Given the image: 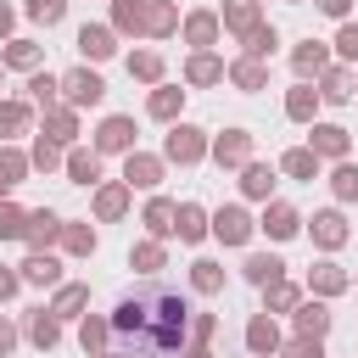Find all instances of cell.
<instances>
[{
  "label": "cell",
  "mask_w": 358,
  "mask_h": 358,
  "mask_svg": "<svg viewBox=\"0 0 358 358\" xmlns=\"http://www.w3.org/2000/svg\"><path fill=\"white\" fill-rule=\"evenodd\" d=\"M106 324H112V341L123 358H179V347L190 336V302L179 285L145 280L112 308Z\"/></svg>",
  "instance_id": "cell-1"
},
{
  "label": "cell",
  "mask_w": 358,
  "mask_h": 358,
  "mask_svg": "<svg viewBox=\"0 0 358 358\" xmlns=\"http://www.w3.org/2000/svg\"><path fill=\"white\" fill-rule=\"evenodd\" d=\"M62 95H67L73 106H95V101L106 95V84H101V78H95L90 67H73V73L62 78Z\"/></svg>",
  "instance_id": "cell-2"
},
{
  "label": "cell",
  "mask_w": 358,
  "mask_h": 358,
  "mask_svg": "<svg viewBox=\"0 0 358 358\" xmlns=\"http://www.w3.org/2000/svg\"><path fill=\"white\" fill-rule=\"evenodd\" d=\"M201 151H207V140H201V129H190V123H179V129L168 134V162H201Z\"/></svg>",
  "instance_id": "cell-3"
},
{
  "label": "cell",
  "mask_w": 358,
  "mask_h": 358,
  "mask_svg": "<svg viewBox=\"0 0 358 358\" xmlns=\"http://www.w3.org/2000/svg\"><path fill=\"white\" fill-rule=\"evenodd\" d=\"M62 235V218L50 213V207H39V213H28V224H22V241L34 246V252H45L50 241Z\"/></svg>",
  "instance_id": "cell-4"
},
{
  "label": "cell",
  "mask_w": 358,
  "mask_h": 358,
  "mask_svg": "<svg viewBox=\"0 0 358 358\" xmlns=\"http://www.w3.org/2000/svg\"><path fill=\"white\" fill-rule=\"evenodd\" d=\"M213 157H218L224 168H235V162H246V157H252V134H246V129H224V134L213 140Z\"/></svg>",
  "instance_id": "cell-5"
},
{
  "label": "cell",
  "mask_w": 358,
  "mask_h": 358,
  "mask_svg": "<svg viewBox=\"0 0 358 358\" xmlns=\"http://www.w3.org/2000/svg\"><path fill=\"white\" fill-rule=\"evenodd\" d=\"M213 235H218L224 246H241V241L252 235V218H246L241 207H218V218H213Z\"/></svg>",
  "instance_id": "cell-6"
},
{
  "label": "cell",
  "mask_w": 358,
  "mask_h": 358,
  "mask_svg": "<svg viewBox=\"0 0 358 358\" xmlns=\"http://www.w3.org/2000/svg\"><path fill=\"white\" fill-rule=\"evenodd\" d=\"M134 145V117H106L95 134V151H129Z\"/></svg>",
  "instance_id": "cell-7"
},
{
  "label": "cell",
  "mask_w": 358,
  "mask_h": 358,
  "mask_svg": "<svg viewBox=\"0 0 358 358\" xmlns=\"http://www.w3.org/2000/svg\"><path fill=\"white\" fill-rule=\"evenodd\" d=\"M313 145V157H347V129H336V123H313V134H308Z\"/></svg>",
  "instance_id": "cell-8"
},
{
  "label": "cell",
  "mask_w": 358,
  "mask_h": 358,
  "mask_svg": "<svg viewBox=\"0 0 358 358\" xmlns=\"http://www.w3.org/2000/svg\"><path fill=\"white\" fill-rule=\"evenodd\" d=\"M162 179V162L157 157H140V151H129V162H123V185H140V190H151Z\"/></svg>",
  "instance_id": "cell-9"
},
{
  "label": "cell",
  "mask_w": 358,
  "mask_h": 358,
  "mask_svg": "<svg viewBox=\"0 0 358 358\" xmlns=\"http://www.w3.org/2000/svg\"><path fill=\"white\" fill-rule=\"evenodd\" d=\"M263 229H268L274 241H291V235L302 229V218H296V207H285V201H268V213H263Z\"/></svg>",
  "instance_id": "cell-10"
},
{
  "label": "cell",
  "mask_w": 358,
  "mask_h": 358,
  "mask_svg": "<svg viewBox=\"0 0 358 358\" xmlns=\"http://www.w3.org/2000/svg\"><path fill=\"white\" fill-rule=\"evenodd\" d=\"M246 347H252L257 358H263V352H268V358L280 352V330H274V319H268V313H257V319L246 324Z\"/></svg>",
  "instance_id": "cell-11"
},
{
  "label": "cell",
  "mask_w": 358,
  "mask_h": 358,
  "mask_svg": "<svg viewBox=\"0 0 358 358\" xmlns=\"http://www.w3.org/2000/svg\"><path fill=\"white\" fill-rule=\"evenodd\" d=\"M78 50H84L90 62H106V56L117 50V45H112V28H90V22H84V28H78Z\"/></svg>",
  "instance_id": "cell-12"
},
{
  "label": "cell",
  "mask_w": 358,
  "mask_h": 358,
  "mask_svg": "<svg viewBox=\"0 0 358 358\" xmlns=\"http://www.w3.org/2000/svg\"><path fill=\"white\" fill-rule=\"evenodd\" d=\"M173 229H179V241H201L207 235V213L196 201H185V207H173Z\"/></svg>",
  "instance_id": "cell-13"
},
{
  "label": "cell",
  "mask_w": 358,
  "mask_h": 358,
  "mask_svg": "<svg viewBox=\"0 0 358 358\" xmlns=\"http://www.w3.org/2000/svg\"><path fill=\"white\" fill-rule=\"evenodd\" d=\"M22 280H28V285H56V280H62V263H56L50 252H34V257L22 263Z\"/></svg>",
  "instance_id": "cell-14"
},
{
  "label": "cell",
  "mask_w": 358,
  "mask_h": 358,
  "mask_svg": "<svg viewBox=\"0 0 358 358\" xmlns=\"http://www.w3.org/2000/svg\"><path fill=\"white\" fill-rule=\"evenodd\" d=\"M78 134V123H73V112H62V106H45V140H56V145H67Z\"/></svg>",
  "instance_id": "cell-15"
},
{
  "label": "cell",
  "mask_w": 358,
  "mask_h": 358,
  "mask_svg": "<svg viewBox=\"0 0 358 358\" xmlns=\"http://www.w3.org/2000/svg\"><path fill=\"white\" fill-rule=\"evenodd\" d=\"M280 168H285L291 179H319V157H313L308 145H296V151H285V157H280Z\"/></svg>",
  "instance_id": "cell-16"
},
{
  "label": "cell",
  "mask_w": 358,
  "mask_h": 358,
  "mask_svg": "<svg viewBox=\"0 0 358 358\" xmlns=\"http://www.w3.org/2000/svg\"><path fill=\"white\" fill-rule=\"evenodd\" d=\"M313 241H319V246H341V241H347L341 213H313Z\"/></svg>",
  "instance_id": "cell-17"
},
{
  "label": "cell",
  "mask_w": 358,
  "mask_h": 358,
  "mask_svg": "<svg viewBox=\"0 0 358 358\" xmlns=\"http://www.w3.org/2000/svg\"><path fill=\"white\" fill-rule=\"evenodd\" d=\"M67 173H73L78 185H95V179H101V151H73V157H67Z\"/></svg>",
  "instance_id": "cell-18"
},
{
  "label": "cell",
  "mask_w": 358,
  "mask_h": 358,
  "mask_svg": "<svg viewBox=\"0 0 358 358\" xmlns=\"http://www.w3.org/2000/svg\"><path fill=\"white\" fill-rule=\"evenodd\" d=\"M280 274H285V263H280V257H263V252H257V257H246V280H252V285H274Z\"/></svg>",
  "instance_id": "cell-19"
},
{
  "label": "cell",
  "mask_w": 358,
  "mask_h": 358,
  "mask_svg": "<svg viewBox=\"0 0 358 358\" xmlns=\"http://www.w3.org/2000/svg\"><path fill=\"white\" fill-rule=\"evenodd\" d=\"M190 285H196L201 296H213V291H224V268L201 257V263H190Z\"/></svg>",
  "instance_id": "cell-20"
},
{
  "label": "cell",
  "mask_w": 358,
  "mask_h": 358,
  "mask_svg": "<svg viewBox=\"0 0 358 358\" xmlns=\"http://www.w3.org/2000/svg\"><path fill=\"white\" fill-rule=\"evenodd\" d=\"M28 336H34V347H45V352H50V347L62 341V324H56V313H34V319H28Z\"/></svg>",
  "instance_id": "cell-21"
},
{
  "label": "cell",
  "mask_w": 358,
  "mask_h": 358,
  "mask_svg": "<svg viewBox=\"0 0 358 358\" xmlns=\"http://www.w3.org/2000/svg\"><path fill=\"white\" fill-rule=\"evenodd\" d=\"M224 22H229L235 34H252V28H257V0H229V6H224Z\"/></svg>",
  "instance_id": "cell-22"
},
{
  "label": "cell",
  "mask_w": 358,
  "mask_h": 358,
  "mask_svg": "<svg viewBox=\"0 0 358 358\" xmlns=\"http://www.w3.org/2000/svg\"><path fill=\"white\" fill-rule=\"evenodd\" d=\"M185 39H190V45H213V39H218V17H213V11H196V17L185 22Z\"/></svg>",
  "instance_id": "cell-23"
},
{
  "label": "cell",
  "mask_w": 358,
  "mask_h": 358,
  "mask_svg": "<svg viewBox=\"0 0 358 358\" xmlns=\"http://www.w3.org/2000/svg\"><path fill=\"white\" fill-rule=\"evenodd\" d=\"M241 190H246V196H268V190H274V168H263V162H246V173H241Z\"/></svg>",
  "instance_id": "cell-24"
},
{
  "label": "cell",
  "mask_w": 358,
  "mask_h": 358,
  "mask_svg": "<svg viewBox=\"0 0 358 358\" xmlns=\"http://www.w3.org/2000/svg\"><path fill=\"white\" fill-rule=\"evenodd\" d=\"M324 330H330V313H324L319 302H308V308L296 313V336H313V341H319Z\"/></svg>",
  "instance_id": "cell-25"
},
{
  "label": "cell",
  "mask_w": 358,
  "mask_h": 358,
  "mask_svg": "<svg viewBox=\"0 0 358 358\" xmlns=\"http://www.w3.org/2000/svg\"><path fill=\"white\" fill-rule=\"evenodd\" d=\"M112 22H117L123 34H140V28H145V6H140V0H117V11H112Z\"/></svg>",
  "instance_id": "cell-26"
},
{
  "label": "cell",
  "mask_w": 358,
  "mask_h": 358,
  "mask_svg": "<svg viewBox=\"0 0 358 358\" xmlns=\"http://www.w3.org/2000/svg\"><path fill=\"white\" fill-rule=\"evenodd\" d=\"M296 73H302V78H313V73H324V45H319V39H308V45H296Z\"/></svg>",
  "instance_id": "cell-27"
},
{
  "label": "cell",
  "mask_w": 358,
  "mask_h": 358,
  "mask_svg": "<svg viewBox=\"0 0 358 358\" xmlns=\"http://www.w3.org/2000/svg\"><path fill=\"white\" fill-rule=\"evenodd\" d=\"M185 78H190V84H218V78H224V67H218V56H190Z\"/></svg>",
  "instance_id": "cell-28"
},
{
  "label": "cell",
  "mask_w": 358,
  "mask_h": 358,
  "mask_svg": "<svg viewBox=\"0 0 358 358\" xmlns=\"http://www.w3.org/2000/svg\"><path fill=\"white\" fill-rule=\"evenodd\" d=\"M123 207H129V185H106V190L95 196V213H101V218H117Z\"/></svg>",
  "instance_id": "cell-29"
},
{
  "label": "cell",
  "mask_w": 358,
  "mask_h": 358,
  "mask_svg": "<svg viewBox=\"0 0 358 358\" xmlns=\"http://www.w3.org/2000/svg\"><path fill=\"white\" fill-rule=\"evenodd\" d=\"M145 229H151V235H173V201L157 196V201L145 207Z\"/></svg>",
  "instance_id": "cell-30"
},
{
  "label": "cell",
  "mask_w": 358,
  "mask_h": 358,
  "mask_svg": "<svg viewBox=\"0 0 358 358\" xmlns=\"http://www.w3.org/2000/svg\"><path fill=\"white\" fill-rule=\"evenodd\" d=\"M78 341H84V352H101V347L112 341V324H106V319H84V324H78Z\"/></svg>",
  "instance_id": "cell-31"
},
{
  "label": "cell",
  "mask_w": 358,
  "mask_h": 358,
  "mask_svg": "<svg viewBox=\"0 0 358 358\" xmlns=\"http://www.w3.org/2000/svg\"><path fill=\"white\" fill-rule=\"evenodd\" d=\"M274 45H280V34H274V28H263V22L246 34V56H257V62H263V56H274Z\"/></svg>",
  "instance_id": "cell-32"
},
{
  "label": "cell",
  "mask_w": 358,
  "mask_h": 358,
  "mask_svg": "<svg viewBox=\"0 0 358 358\" xmlns=\"http://www.w3.org/2000/svg\"><path fill=\"white\" fill-rule=\"evenodd\" d=\"M6 67H39V45L34 39H11L6 45Z\"/></svg>",
  "instance_id": "cell-33"
},
{
  "label": "cell",
  "mask_w": 358,
  "mask_h": 358,
  "mask_svg": "<svg viewBox=\"0 0 358 358\" xmlns=\"http://www.w3.org/2000/svg\"><path fill=\"white\" fill-rule=\"evenodd\" d=\"M313 106H319V90H291V95H285V112H291L296 123H308Z\"/></svg>",
  "instance_id": "cell-34"
},
{
  "label": "cell",
  "mask_w": 358,
  "mask_h": 358,
  "mask_svg": "<svg viewBox=\"0 0 358 358\" xmlns=\"http://www.w3.org/2000/svg\"><path fill=\"white\" fill-rule=\"evenodd\" d=\"M84 302H90V291H84V285H62V296H56V308H50V313H56V319H73Z\"/></svg>",
  "instance_id": "cell-35"
},
{
  "label": "cell",
  "mask_w": 358,
  "mask_h": 358,
  "mask_svg": "<svg viewBox=\"0 0 358 358\" xmlns=\"http://www.w3.org/2000/svg\"><path fill=\"white\" fill-rule=\"evenodd\" d=\"M145 28H151V34H173V6H168V0H151V6H145Z\"/></svg>",
  "instance_id": "cell-36"
},
{
  "label": "cell",
  "mask_w": 358,
  "mask_h": 358,
  "mask_svg": "<svg viewBox=\"0 0 358 358\" xmlns=\"http://www.w3.org/2000/svg\"><path fill=\"white\" fill-rule=\"evenodd\" d=\"M263 78H268V73H263V62H257V56L235 62V84H241V90H263Z\"/></svg>",
  "instance_id": "cell-37"
},
{
  "label": "cell",
  "mask_w": 358,
  "mask_h": 358,
  "mask_svg": "<svg viewBox=\"0 0 358 358\" xmlns=\"http://www.w3.org/2000/svg\"><path fill=\"white\" fill-rule=\"evenodd\" d=\"M324 101H347L352 95V73L347 67H336V73H324V90H319Z\"/></svg>",
  "instance_id": "cell-38"
},
{
  "label": "cell",
  "mask_w": 358,
  "mask_h": 358,
  "mask_svg": "<svg viewBox=\"0 0 358 358\" xmlns=\"http://www.w3.org/2000/svg\"><path fill=\"white\" fill-rule=\"evenodd\" d=\"M179 106H185V90H157L151 95V117H179Z\"/></svg>",
  "instance_id": "cell-39"
},
{
  "label": "cell",
  "mask_w": 358,
  "mask_h": 358,
  "mask_svg": "<svg viewBox=\"0 0 358 358\" xmlns=\"http://www.w3.org/2000/svg\"><path fill=\"white\" fill-rule=\"evenodd\" d=\"M341 285H347V274H341L336 263H319V268H313V291H324V296H336Z\"/></svg>",
  "instance_id": "cell-40"
},
{
  "label": "cell",
  "mask_w": 358,
  "mask_h": 358,
  "mask_svg": "<svg viewBox=\"0 0 358 358\" xmlns=\"http://www.w3.org/2000/svg\"><path fill=\"white\" fill-rule=\"evenodd\" d=\"M22 129H28V106L22 101H6L0 106V134H22Z\"/></svg>",
  "instance_id": "cell-41"
},
{
  "label": "cell",
  "mask_w": 358,
  "mask_h": 358,
  "mask_svg": "<svg viewBox=\"0 0 358 358\" xmlns=\"http://www.w3.org/2000/svg\"><path fill=\"white\" fill-rule=\"evenodd\" d=\"M330 185H336L341 201H352V196H358V162H341V168L330 173Z\"/></svg>",
  "instance_id": "cell-42"
},
{
  "label": "cell",
  "mask_w": 358,
  "mask_h": 358,
  "mask_svg": "<svg viewBox=\"0 0 358 358\" xmlns=\"http://www.w3.org/2000/svg\"><path fill=\"white\" fill-rule=\"evenodd\" d=\"M28 17L50 28V22H62V17H67V0H28Z\"/></svg>",
  "instance_id": "cell-43"
},
{
  "label": "cell",
  "mask_w": 358,
  "mask_h": 358,
  "mask_svg": "<svg viewBox=\"0 0 358 358\" xmlns=\"http://www.w3.org/2000/svg\"><path fill=\"white\" fill-rule=\"evenodd\" d=\"M129 73L134 78H162V56L157 50H140V56H129Z\"/></svg>",
  "instance_id": "cell-44"
},
{
  "label": "cell",
  "mask_w": 358,
  "mask_h": 358,
  "mask_svg": "<svg viewBox=\"0 0 358 358\" xmlns=\"http://www.w3.org/2000/svg\"><path fill=\"white\" fill-rule=\"evenodd\" d=\"M28 162H34V168H45V173H50V168H56V162H62V145H56V140H45V134H39V140H34V157H28Z\"/></svg>",
  "instance_id": "cell-45"
},
{
  "label": "cell",
  "mask_w": 358,
  "mask_h": 358,
  "mask_svg": "<svg viewBox=\"0 0 358 358\" xmlns=\"http://www.w3.org/2000/svg\"><path fill=\"white\" fill-rule=\"evenodd\" d=\"M62 241H67V252H95V229H84V224H62Z\"/></svg>",
  "instance_id": "cell-46"
},
{
  "label": "cell",
  "mask_w": 358,
  "mask_h": 358,
  "mask_svg": "<svg viewBox=\"0 0 358 358\" xmlns=\"http://www.w3.org/2000/svg\"><path fill=\"white\" fill-rule=\"evenodd\" d=\"M28 173V157L22 151H0V185H17Z\"/></svg>",
  "instance_id": "cell-47"
},
{
  "label": "cell",
  "mask_w": 358,
  "mask_h": 358,
  "mask_svg": "<svg viewBox=\"0 0 358 358\" xmlns=\"http://www.w3.org/2000/svg\"><path fill=\"white\" fill-rule=\"evenodd\" d=\"M28 90H34V101H39V106H50V101H56V90H62V78H50V73H34V78H28Z\"/></svg>",
  "instance_id": "cell-48"
},
{
  "label": "cell",
  "mask_w": 358,
  "mask_h": 358,
  "mask_svg": "<svg viewBox=\"0 0 358 358\" xmlns=\"http://www.w3.org/2000/svg\"><path fill=\"white\" fill-rule=\"evenodd\" d=\"M22 224H28V213H22V207H0V241H17V235H22Z\"/></svg>",
  "instance_id": "cell-49"
},
{
  "label": "cell",
  "mask_w": 358,
  "mask_h": 358,
  "mask_svg": "<svg viewBox=\"0 0 358 358\" xmlns=\"http://www.w3.org/2000/svg\"><path fill=\"white\" fill-rule=\"evenodd\" d=\"M129 263H134V268H162V246H157V241H145V246H134V252H129Z\"/></svg>",
  "instance_id": "cell-50"
},
{
  "label": "cell",
  "mask_w": 358,
  "mask_h": 358,
  "mask_svg": "<svg viewBox=\"0 0 358 358\" xmlns=\"http://www.w3.org/2000/svg\"><path fill=\"white\" fill-rule=\"evenodd\" d=\"M268 308H274V313L296 308V285H280V280H274V285H268Z\"/></svg>",
  "instance_id": "cell-51"
},
{
  "label": "cell",
  "mask_w": 358,
  "mask_h": 358,
  "mask_svg": "<svg viewBox=\"0 0 358 358\" xmlns=\"http://www.w3.org/2000/svg\"><path fill=\"white\" fill-rule=\"evenodd\" d=\"M336 50H341L347 62H358V22H347V28L336 34Z\"/></svg>",
  "instance_id": "cell-52"
},
{
  "label": "cell",
  "mask_w": 358,
  "mask_h": 358,
  "mask_svg": "<svg viewBox=\"0 0 358 358\" xmlns=\"http://www.w3.org/2000/svg\"><path fill=\"white\" fill-rule=\"evenodd\" d=\"M285 358H319V341H313V336H296V341L285 347Z\"/></svg>",
  "instance_id": "cell-53"
},
{
  "label": "cell",
  "mask_w": 358,
  "mask_h": 358,
  "mask_svg": "<svg viewBox=\"0 0 358 358\" xmlns=\"http://www.w3.org/2000/svg\"><path fill=\"white\" fill-rule=\"evenodd\" d=\"M17 285H22V274H11V268H0V296H11Z\"/></svg>",
  "instance_id": "cell-54"
},
{
  "label": "cell",
  "mask_w": 358,
  "mask_h": 358,
  "mask_svg": "<svg viewBox=\"0 0 358 358\" xmlns=\"http://www.w3.org/2000/svg\"><path fill=\"white\" fill-rule=\"evenodd\" d=\"M347 6H352V0H319V11H324V17H347Z\"/></svg>",
  "instance_id": "cell-55"
},
{
  "label": "cell",
  "mask_w": 358,
  "mask_h": 358,
  "mask_svg": "<svg viewBox=\"0 0 358 358\" xmlns=\"http://www.w3.org/2000/svg\"><path fill=\"white\" fill-rule=\"evenodd\" d=\"M11 347H17V330H11L6 319H0V352H11Z\"/></svg>",
  "instance_id": "cell-56"
},
{
  "label": "cell",
  "mask_w": 358,
  "mask_h": 358,
  "mask_svg": "<svg viewBox=\"0 0 358 358\" xmlns=\"http://www.w3.org/2000/svg\"><path fill=\"white\" fill-rule=\"evenodd\" d=\"M0 34H11V6H0Z\"/></svg>",
  "instance_id": "cell-57"
},
{
  "label": "cell",
  "mask_w": 358,
  "mask_h": 358,
  "mask_svg": "<svg viewBox=\"0 0 358 358\" xmlns=\"http://www.w3.org/2000/svg\"><path fill=\"white\" fill-rule=\"evenodd\" d=\"M0 196H6V185H0Z\"/></svg>",
  "instance_id": "cell-58"
},
{
  "label": "cell",
  "mask_w": 358,
  "mask_h": 358,
  "mask_svg": "<svg viewBox=\"0 0 358 358\" xmlns=\"http://www.w3.org/2000/svg\"><path fill=\"white\" fill-rule=\"evenodd\" d=\"M117 358H123V352H117Z\"/></svg>",
  "instance_id": "cell-59"
}]
</instances>
